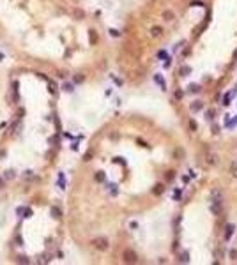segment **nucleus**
<instances>
[{"instance_id": "nucleus-9", "label": "nucleus", "mask_w": 237, "mask_h": 265, "mask_svg": "<svg viewBox=\"0 0 237 265\" xmlns=\"http://www.w3.org/2000/svg\"><path fill=\"white\" fill-rule=\"evenodd\" d=\"M16 262H18V263H30V258L25 256V255H19V256L16 258Z\"/></svg>"}, {"instance_id": "nucleus-8", "label": "nucleus", "mask_w": 237, "mask_h": 265, "mask_svg": "<svg viewBox=\"0 0 237 265\" xmlns=\"http://www.w3.org/2000/svg\"><path fill=\"white\" fill-rule=\"evenodd\" d=\"M234 235V225H228L227 226V233H225V239L227 240H230V237Z\"/></svg>"}, {"instance_id": "nucleus-5", "label": "nucleus", "mask_w": 237, "mask_h": 265, "mask_svg": "<svg viewBox=\"0 0 237 265\" xmlns=\"http://www.w3.org/2000/svg\"><path fill=\"white\" fill-rule=\"evenodd\" d=\"M50 212H51V217H53V219H60V217H62V210H60L58 207H51Z\"/></svg>"}, {"instance_id": "nucleus-17", "label": "nucleus", "mask_w": 237, "mask_h": 265, "mask_svg": "<svg viewBox=\"0 0 237 265\" xmlns=\"http://www.w3.org/2000/svg\"><path fill=\"white\" fill-rule=\"evenodd\" d=\"M62 88H64L66 92H73V88H74V87H73V83H64V87H62Z\"/></svg>"}, {"instance_id": "nucleus-29", "label": "nucleus", "mask_w": 237, "mask_h": 265, "mask_svg": "<svg viewBox=\"0 0 237 265\" xmlns=\"http://www.w3.org/2000/svg\"><path fill=\"white\" fill-rule=\"evenodd\" d=\"M2 58H4V55H2V53H0V60H2Z\"/></svg>"}, {"instance_id": "nucleus-25", "label": "nucleus", "mask_w": 237, "mask_h": 265, "mask_svg": "<svg viewBox=\"0 0 237 265\" xmlns=\"http://www.w3.org/2000/svg\"><path fill=\"white\" fill-rule=\"evenodd\" d=\"M6 187V179H4V177H0V191H2Z\"/></svg>"}, {"instance_id": "nucleus-12", "label": "nucleus", "mask_w": 237, "mask_h": 265, "mask_svg": "<svg viewBox=\"0 0 237 265\" xmlns=\"http://www.w3.org/2000/svg\"><path fill=\"white\" fill-rule=\"evenodd\" d=\"M21 129H23V124H21V120H18V122L13 126V131H14V132H19Z\"/></svg>"}, {"instance_id": "nucleus-6", "label": "nucleus", "mask_w": 237, "mask_h": 265, "mask_svg": "<svg viewBox=\"0 0 237 265\" xmlns=\"http://www.w3.org/2000/svg\"><path fill=\"white\" fill-rule=\"evenodd\" d=\"M14 177H16V171H14V170H6V173H4V179H6V180H13Z\"/></svg>"}, {"instance_id": "nucleus-16", "label": "nucleus", "mask_w": 237, "mask_h": 265, "mask_svg": "<svg viewBox=\"0 0 237 265\" xmlns=\"http://www.w3.org/2000/svg\"><path fill=\"white\" fill-rule=\"evenodd\" d=\"M202 106H204V104H202V103H200V101H197V103H195V104H191V110H193V112H198V110H200V108H202Z\"/></svg>"}, {"instance_id": "nucleus-11", "label": "nucleus", "mask_w": 237, "mask_h": 265, "mask_svg": "<svg viewBox=\"0 0 237 265\" xmlns=\"http://www.w3.org/2000/svg\"><path fill=\"white\" fill-rule=\"evenodd\" d=\"M163 191H165V186H163V184H156V186H154V194H161Z\"/></svg>"}, {"instance_id": "nucleus-19", "label": "nucleus", "mask_w": 237, "mask_h": 265, "mask_svg": "<svg viewBox=\"0 0 237 265\" xmlns=\"http://www.w3.org/2000/svg\"><path fill=\"white\" fill-rule=\"evenodd\" d=\"M161 32H163V30H161L159 27H154V28H152V35H154V37H158V35H159Z\"/></svg>"}, {"instance_id": "nucleus-13", "label": "nucleus", "mask_w": 237, "mask_h": 265, "mask_svg": "<svg viewBox=\"0 0 237 265\" xmlns=\"http://www.w3.org/2000/svg\"><path fill=\"white\" fill-rule=\"evenodd\" d=\"M188 126H189V129H191L193 132H195V131L198 129V126H197V122H195V120H193V119H189V122H188Z\"/></svg>"}, {"instance_id": "nucleus-27", "label": "nucleus", "mask_w": 237, "mask_h": 265, "mask_svg": "<svg viewBox=\"0 0 237 265\" xmlns=\"http://www.w3.org/2000/svg\"><path fill=\"white\" fill-rule=\"evenodd\" d=\"M207 119H209V120L214 119V110H209V112H207Z\"/></svg>"}, {"instance_id": "nucleus-24", "label": "nucleus", "mask_w": 237, "mask_h": 265, "mask_svg": "<svg viewBox=\"0 0 237 265\" xmlns=\"http://www.w3.org/2000/svg\"><path fill=\"white\" fill-rule=\"evenodd\" d=\"M110 35H113V37H119V35H120V32H119V30H115V28H110Z\"/></svg>"}, {"instance_id": "nucleus-23", "label": "nucleus", "mask_w": 237, "mask_h": 265, "mask_svg": "<svg viewBox=\"0 0 237 265\" xmlns=\"http://www.w3.org/2000/svg\"><path fill=\"white\" fill-rule=\"evenodd\" d=\"M188 88H189V92H198V90H200V88H198V85H189Z\"/></svg>"}, {"instance_id": "nucleus-3", "label": "nucleus", "mask_w": 237, "mask_h": 265, "mask_svg": "<svg viewBox=\"0 0 237 265\" xmlns=\"http://www.w3.org/2000/svg\"><path fill=\"white\" fill-rule=\"evenodd\" d=\"M205 163L211 164V166H216L220 164V156L216 152H207V156H205Z\"/></svg>"}, {"instance_id": "nucleus-22", "label": "nucleus", "mask_w": 237, "mask_h": 265, "mask_svg": "<svg viewBox=\"0 0 237 265\" xmlns=\"http://www.w3.org/2000/svg\"><path fill=\"white\" fill-rule=\"evenodd\" d=\"M156 81H158V83H159V85H161L163 88H166V83H165V80H163V78H159V76H156Z\"/></svg>"}, {"instance_id": "nucleus-15", "label": "nucleus", "mask_w": 237, "mask_h": 265, "mask_svg": "<svg viewBox=\"0 0 237 265\" xmlns=\"http://www.w3.org/2000/svg\"><path fill=\"white\" fill-rule=\"evenodd\" d=\"M73 12H74V16H76V19H81V18H83V16H85V12H83V11H81V9H74V11H73Z\"/></svg>"}, {"instance_id": "nucleus-21", "label": "nucleus", "mask_w": 237, "mask_h": 265, "mask_svg": "<svg viewBox=\"0 0 237 265\" xmlns=\"http://www.w3.org/2000/svg\"><path fill=\"white\" fill-rule=\"evenodd\" d=\"M83 80H85V78H83L81 74H76V76H74V83H83Z\"/></svg>"}, {"instance_id": "nucleus-14", "label": "nucleus", "mask_w": 237, "mask_h": 265, "mask_svg": "<svg viewBox=\"0 0 237 265\" xmlns=\"http://www.w3.org/2000/svg\"><path fill=\"white\" fill-rule=\"evenodd\" d=\"M104 179H106V177H104V171H97V173H96V180H97V182H103Z\"/></svg>"}, {"instance_id": "nucleus-10", "label": "nucleus", "mask_w": 237, "mask_h": 265, "mask_svg": "<svg viewBox=\"0 0 237 265\" xmlns=\"http://www.w3.org/2000/svg\"><path fill=\"white\" fill-rule=\"evenodd\" d=\"M89 39H90V44H96V42H97V35H96V30H90V32H89Z\"/></svg>"}, {"instance_id": "nucleus-7", "label": "nucleus", "mask_w": 237, "mask_h": 265, "mask_svg": "<svg viewBox=\"0 0 237 265\" xmlns=\"http://www.w3.org/2000/svg\"><path fill=\"white\" fill-rule=\"evenodd\" d=\"M230 173H232L234 179H237V161H232V163H230Z\"/></svg>"}, {"instance_id": "nucleus-28", "label": "nucleus", "mask_w": 237, "mask_h": 265, "mask_svg": "<svg viewBox=\"0 0 237 265\" xmlns=\"http://www.w3.org/2000/svg\"><path fill=\"white\" fill-rule=\"evenodd\" d=\"M191 6H204V4L200 2V0H195V2H191Z\"/></svg>"}, {"instance_id": "nucleus-1", "label": "nucleus", "mask_w": 237, "mask_h": 265, "mask_svg": "<svg viewBox=\"0 0 237 265\" xmlns=\"http://www.w3.org/2000/svg\"><path fill=\"white\" fill-rule=\"evenodd\" d=\"M92 246L96 249H99V251H106L110 248V242H108V239H104V237H97V239L92 240Z\"/></svg>"}, {"instance_id": "nucleus-4", "label": "nucleus", "mask_w": 237, "mask_h": 265, "mask_svg": "<svg viewBox=\"0 0 237 265\" xmlns=\"http://www.w3.org/2000/svg\"><path fill=\"white\" fill-rule=\"evenodd\" d=\"M18 214H21V217H30V216H32V209H25V207H18Z\"/></svg>"}, {"instance_id": "nucleus-26", "label": "nucleus", "mask_w": 237, "mask_h": 265, "mask_svg": "<svg viewBox=\"0 0 237 265\" xmlns=\"http://www.w3.org/2000/svg\"><path fill=\"white\" fill-rule=\"evenodd\" d=\"M23 177H25V179H32V171H30V170H27V171L23 173Z\"/></svg>"}, {"instance_id": "nucleus-18", "label": "nucleus", "mask_w": 237, "mask_h": 265, "mask_svg": "<svg viewBox=\"0 0 237 265\" xmlns=\"http://www.w3.org/2000/svg\"><path fill=\"white\" fill-rule=\"evenodd\" d=\"M179 262H181V263H186V262H189V255H188V253H182V255H181V260H179Z\"/></svg>"}, {"instance_id": "nucleus-2", "label": "nucleus", "mask_w": 237, "mask_h": 265, "mask_svg": "<svg viewBox=\"0 0 237 265\" xmlns=\"http://www.w3.org/2000/svg\"><path fill=\"white\" fill-rule=\"evenodd\" d=\"M122 260H124L126 263H136V262H138V256H136V253H135L133 249H126V251L122 253Z\"/></svg>"}, {"instance_id": "nucleus-20", "label": "nucleus", "mask_w": 237, "mask_h": 265, "mask_svg": "<svg viewBox=\"0 0 237 265\" xmlns=\"http://www.w3.org/2000/svg\"><path fill=\"white\" fill-rule=\"evenodd\" d=\"M188 73H191V69H189V67H188V65H184V67H182V69H181V74H182V76H186V74H188Z\"/></svg>"}]
</instances>
